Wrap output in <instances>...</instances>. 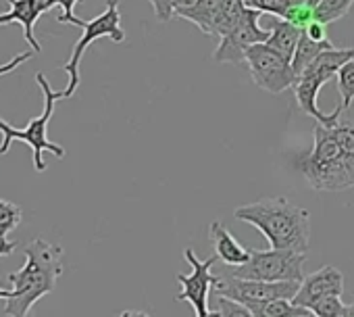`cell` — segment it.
Segmentation results:
<instances>
[{
	"mask_svg": "<svg viewBox=\"0 0 354 317\" xmlns=\"http://www.w3.org/2000/svg\"><path fill=\"white\" fill-rule=\"evenodd\" d=\"M77 3H82V0H46V13L50 9H55V7H61L63 13L59 15V24H71V26L82 28L84 26V19L75 17V13H73V9H75Z\"/></svg>",
	"mask_w": 354,
	"mask_h": 317,
	"instance_id": "obj_26",
	"label": "cell"
},
{
	"mask_svg": "<svg viewBox=\"0 0 354 317\" xmlns=\"http://www.w3.org/2000/svg\"><path fill=\"white\" fill-rule=\"evenodd\" d=\"M337 90L342 96V105L337 107L339 111H348L352 100H354V59L348 61L339 73H337Z\"/></svg>",
	"mask_w": 354,
	"mask_h": 317,
	"instance_id": "obj_24",
	"label": "cell"
},
{
	"mask_svg": "<svg viewBox=\"0 0 354 317\" xmlns=\"http://www.w3.org/2000/svg\"><path fill=\"white\" fill-rule=\"evenodd\" d=\"M148 3L152 5V11H154L158 21L167 24L169 19H173V15H175L173 0H148Z\"/></svg>",
	"mask_w": 354,
	"mask_h": 317,
	"instance_id": "obj_28",
	"label": "cell"
},
{
	"mask_svg": "<svg viewBox=\"0 0 354 317\" xmlns=\"http://www.w3.org/2000/svg\"><path fill=\"white\" fill-rule=\"evenodd\" d=\"M294 167L304 176L308 186L319 192H342L354 188L352 172L344 148L331 132V125H315L313 148L292 158Z\"/></svg>",
	"mask_w": 354,
	"mask_h": 317,
	"instance_id": "obj_3",
	"label": "cell"
},
{
	"mask_svg": "<svg viewBox=\"0 0 354 317\" xmlns=\"http://www.w3.org/2000/svg\"><path fill=\"white\" fill-rule=\"evenodd\" d=\"M271 36L267 40V44L271 48H275L281 57H286L290 63H292V57L296 53V46H298V40L302 36V30H298L294 24L281 19V17H273L271 15Z\"/></svg>",
	"mask_w": 354,
	"mask_h": 317,
	"instance_id": "obj_16",
	"label": "cell"
},
{
	"mask_svg": "<svg viewBox=\"0 0 354 317\" xmlns=\"http://www.w3.org/2000/svg\"><path fill=\"white\" fill-rule=\"evenodd\" d=\"M246 63L252 82L269 94L286 92L288 88H294L298 80L292 69V63L286 57H281L275 48H271L267 42L250 46L246 51Z\"/></svg>",
	"mask_w": 354,
	"mask_h": 317,
	"instance_id": "obj_7",
	"label": "cell"
},
{
	"mask_svg": "<svg viewBox=\"0 0 354 317\" xmlns=\"http://www.w3.org/2000/svg\"><path fill=\"white\" fill-rule=\"evenodd\" d=\"M342 317H354V302H350V305H346V309H344V313H342Z\"/></svg>",
	"mask_w": 354,
	"mask_h": 317,
	"instance_id": "obj_35",
	"label": "cell"
},
{
	"mask_svg": "<svg viewBox=\"0 0 354 317\" xmlns=\"http://www.w3.org/2000/svg\"><path fill=\"white\" fill-rule=\"evenodd\" d=\"M184 259L192 265V273L177 275V282L182 284V292L175 298L190 302L196 311V317H205L209 313V292H211V288H215L221 282V278L213 275V271H211L219 259H217V255H213L211 259L201 261L192 248L184 251Z\"/></svg>",
	"mask_w": 354,
	"mask_h": 317,
	"instance_id": "obj_8",
	"label": "cell"
},
{
	"mask_svg": "<svg viewBox=\"0 0 354 317\" xmlns=\"http://www.w3.org/2000/svg\"><path fill=\"white\" fill-rule=\"evenodd\" d=\"M36 53L34 51H26V53H21V55H17L15 59H11L9 63H5V65H0V78L3 75H7V73H11V71H15L21 63H26V61H30L32 57H34Z\"/></svg>",
	"mask_w": 354,
	"mask_h": 317,
	"instance_id": "obj_29",
	"label": "cell"
},
{
	"mask_svg": "<svg viewBox=\"0 0 354 317\" xmlns=\"http://www.w3.org/2000/svg\"><path fill=\"white\" fill-rule=\"evenodd\" d=\"M11 132H13V125H9L3 117H0V134H3V140H5V138H9V136H11Z\"/></svg>",
	"mask_w": 354,
	"mask_h": 317,
	"instance_id": "obj_33",
	"label": "cell"
},
{
	"mask_svg": "<svg viewBox=\"0 0 354 317\" xmlns=\"http://www.w3.org/2000/svg\"><path fill=\"white\" fill-rule=\"evenodd\" d=\"M306 253L294 251H250V259L234 269V278L263 282H302Z\"/></svg>",
	"mask_w": 354,
	"mask_h": 317,
	"instance_id": "obj_5",
	"label": "cell"
},
{
	"mask_svg": "<svg viewBox=\"0 0 354 317\" xmlns=\"http://www.w3.org/2000/svg\"><path fill=\"white\" fill-rule=\"evenodd\" d=\"M63 275V248L42 238L32 240L26 246V265L19 271L9 273L15 296L7 300L5 315L28 317L34 305L57 288V280Z\"/></svg>",
	"mask_w": 354,
	"mask_h": 317,
	"instance_id": "obj_2",
	"label": "cell"
},
{
	"mask_svg": "<svg viewBox=\"0 0 354 317\" xmlns=\"http://www.w3.org/2000/svg\"><path fill=\"white\" fill-rule=\"evenodd\" d=\"M217 302H219V313H221V317H254L252 311H250L246 305H242V302H238V300H232V298H227V296L217 294Z\"/></svg>",
	"mask_w": 354,
	"mask_h": 317,
	"instance_id": "obj_27",
	"label": "cell"
},
{
	"mask_svg": "<svg viewBox=\"0 0 354 317\" xmlns=\"http://www.w3.org/2000/svg\"><path fill=\"white\" fill-rule=\"evenodd\" d=\"M205 317H221V313H219V309H217V311H209Z\"/></svg>",
	"mask_w": 354,
	"mask_h": 317,
	"instance_id": "obj_36",
	"label": "cell"
},
{
	"mask_svg": "<svg viewBox=\"0 0 354 317\" xmlns=\"http://www.w3.org/2000/svg\"><path fill=\"white\" fill-rule=\"evenodd\" d=\"M323 86H325V84H323L321 80L302 73V75L296 80V84H294L296 102H298L300 111L306 113V115H310L313 119H317V123H321V125H333V123L339 121V113H342V111L335 109L333 113L327 115V113H323V111L319 109L317 98H319V92H321Z\"/></svg>",
	"mask_w": 354,
	"mask_h": 317,
	"instance_id": "obj_13",
	"label": "cell"
},
{
	"mask_svg": "<svg viewBox=\"0 0 354 317\" xmlns=\"http://www.w3.org/2000/svg\"><path fill=\"white\" fill-rule=\"evenodd\" d=\"M196 0H173V9H186V7H192Z\"/></svg>",
	"mask_w": 354,
	"mask_h": 317,
	"instance_id": "obj_34",
	"label": "cell"
},
{
	"mask_svg": "<svg viewBox=\"0 0 354 317\" xmlns=\"http://www.w3.org/2000/svg\"><path fill=\"white\" fill-rule=\"evenodd\" d=\"M302 317H317L315 313H306V315H302Z\"/></svg>",
	"mask_w": 354,
	"mask_h": 317,
	"instance_id": "obj_37",
	"label": "cell"
},
{
	"mask_svg": "<svg viewBox=\"0 0 354 317\" xmlns=\"http://www.w3.org/2000/svg\"><path fill=\"white\" fill-rule=\"evenodd\" d=\"M354 59V48H335V46H331V48H327V51H323L313 63H310V67L304 71L306 75H313V78H317V80H321L323 84H327L329 80H333L337 73H339V69L348 63V61H352Z\"/></svg>",
	"mask_w": 354,
	"mask_h": 317,
	"instance_id": "obj_15",
	"label": "cell"
},
{
	"mask_svg": "<svg viewBox=\"0 0 354 317\" xmlns=\"http://www.w3.org/2000/svg\"><path fill=\"white\" fill-rule=\"evenodd\" d=\"M21 219L24 213L19 205L0 199V240H7V236L21 224Z\"/></svg>",
	"mask_w": 354,
	"mask_h": 317,
	"instance_id": "obj_23",
	"label": "cell"
},
{
	"mask_svg": "<svg viewBox=\"0 0 354 317\" xmlns=\"http://www.w3.org/2000/svg\"><path fill=\"white\" fill-rule=\"evenodd\" d=\"M333 136L337 138L339 146L344 148V154L348 158V165L352 172V180H354V123L352 121H337L331 125Z\"/></svg>",
	"mask_w": 354,
	"mask_h": 317,
	"instance_id": "obj_22",
	"label": "cell"
},
{
	"mask_svg": "<svg viewBox=\"0 0 354 317\" xmlns=\"http://www.w3.org/2000/svg\"><path fill=\"white\" fill-rule=\"evenodd\" d=\"M263 17L261 11H254V9H246V13L242 15L240 24L227 34L221 38L213 59L217 63H232V65H238L242 61H246V51L254 44H261V42H267L271 32L269 30H263L259 26V19Z\"/></svg>",
	"mask_w": 354,
	"mask_h": 317,
	"instance_id": "obj_9",
	"label": "cell"
},
{
	"mask_svg": "<svg viewBox=\"0 0 354 317\" xmlns=\"http://www.w3.org/2000/svg\"><path fill=\"white\" fill-rule=\"evenodd\" d=\"M236 219L254 226L271 244V248L308 253L310 215L304 207L286 197L261 199L234 211Z\"/></svg>",
	"mask_w": 354,
	"mask_h": 317,
	"instance_id": "obj_1",
	"label": "cell"
},
{
	"mask_svg": "<svg viewBox=\"0 0 354 317\" xmlns=\"http://www.w3.org/2000/svg\"><path fill=\"white\" fill-rule=\"evenodd\" d=\"M300 290V282H263V280H223L215 286V292L221 296H227L232 300H238L242 305L250 302H263L273 298H294Z\"/></svg>",
	"mask_w": 354,
	"mask_h": 317,
	"instance_id": "obj_10",
	"label": "cell"
},
{
	"mask_svg": "<svg viewBox=\"0 0 354 317\" xmlns=\"http://www.w3.org/2000/svg\"><path fill=\"white\" fill-rule=\"evenodd\" d=\"M354 0H317L315 7V19L329 26L350 13Z\"/></svg>",
	"mask_w": 354,
	"mask_h": 317,
	"instance_id": "obj_21",
	"label": "cell"
},
{
	"mask_svg": "<svg viewBox=\"0 0 354 317\" xmlns=\"http://www.w3.org/2000/svg\"><path fill=\"white\" fill-rule=\"evenodd\" d=\"M344 309L346 305L342 302V296H325L310 307V313H315L317 317H342Z\"/></svg>",
	"mask_w": 354,
	"mask_h": 317,
	"instance_id": "obj_25",
	"label": "cell"
},
{
	"mask_svg": "<svg viewBox=\"0 0 354 317\" xmlns=\"http://www.w3.org/2000/svg\"><path fill=\"white\" fill-rule=\"evenodd\" d=\"M342 294H344V275H342V271L337 267H333V265H325V267L304 275V280L300 282V290L296 292L292 302L310 311V307L319 298L342 296Z\"/></svg>",
	"mask_w": 354,
	"mask_h": 317,
	"instance_id": "obj_11",
	"label": "cell"
},
{
	"mask_svg": "<svg viewBox=\"0 0 354 317\" xmlns=\"http://www.w3.org/2000/svg\"><path fill=\"white\" fill-rule=\"evenodd\" d=\"M117 317H152V315H150V313H146V311H133V309H129V311L119 313Z\"/></svg>",
	"mask_w": 354,
	"mask_h": 317,
	"instance_id": "obj_32",
	"label": "cell"
},
{
	"mask_svg": "<svg viewBox=\"0 0 354 317\" xmlns=\"http://www.w3.org/2000/svg\"><path fill=\"white\" fill-rule=\"evenodd\" d=\"M219 9H221V0H196L192 7L177 9L175 15L192 21L205 36H213V28H215Z\"/></svg>",
	"mask_w": 354,
	"mask_h": 317,
	"instance_id": "obj_17",
	"label": "cell"
},
{
	"mask_svg": "<svg viewBox=\"0 0 354 317\" xmlns=\"http://www.w3.org/2000/svg\"><path fill=\"white\" fill-rule=\"evenodd\" d=\"M209 240L213 244L217 259L230 267H240L250 259V251L244 248L221 221H213L209 226Z\"/></svg>",
	"mask_w": 354,
	"mask_h": 317,
	"instance_id": "obj_14",
	"label": "cell"
},
{
	"mask_svg": "<svg viewBox=\"0 0 354 317\" xmlns=\"http://www.w3.org/2000/svg\"><path fill=\"white\" fill-rule=\"evenodd\" d=\"M36 82H38V86H40V90H42V94H44V111H42L38 117H34V119L28 123V127H24V129L13 127L11 136L5 138L3 144H0V154H7L9 148H11V144L17 142V140H19V142H26V144H30L32 150H34V167H36V172L42 174V172L48 170V165H46V161H44V156H42L44 150L53 152L57 158H65V148L48 140V123H50V119H53V115H55L57 100H63V98H65V92H63V90H61V92H55V90L50 88V82H48V78H46L44 73H36Z\"/></svg>",
	"mask_w": 354,
	"mask_h": 317,
	"instance_id": "obj_4",
	"label": "cell"
},
{
	"mask_svg": "<svg viewBox=\"0 0 354 317\" xmlns=\"http://www.w3.org/2000/svg\"><path fill=\"white\" fill-rule=\"evenodd\" d=\"M308 3H310V5H315V3H317V0H308Z\"/></svg>",
	"mask_w": 354,
	"mask_h": 317,
	"instance_id": "obj_38",
	"label": "cell"
},
{
	"mask_svg": "<svg viewBox=\"0 0 354 317\" xmlns=\"http://www.w3.org/2000/svg\"><path fill=\"white\" fill-rule=\"evenodd\" d=\"M331 40H313L306 32H302L300 40H298V46H296V53L292 57V69L296 73V78H300L308 67L310 63L327 48H331Z\"/></svg>",
	"mask_w": 354,
	"mask_h": 317,
	"instance_id": "obj_18",
	"label": "cell"
},
{
	"mask_svg": "<svg viewBox=\"0 0 354 317\" xmlns=\"http://www.w3.org/2000/svg\"><path fill=\"white\" fill-rule=\"evenodd\" d=\"M325 28H327L325 24H321V21H317V19H315V21H313L304 32H306L313 40H327V32H325Z\"/></svg>",
	"mask_w": 354,
	"mask_h": 317,
	"instance_id": "obj_31",
	"label": "cell"
},
{
	"mask_svg": "<svg viewBox=\"0 0 354 317\" xmlns=\"http://www.w3.org/2000/svg\"><path fill=\"white\" fill-rule=\"evenodd\" d=\"M246 3L244 0H221V9L217 13L215 19V28H213V36L223 38L227 36L242 19V15L246 13Z\"/></svg>",
	"mask_w": 354,
	"mask_h": 317,
	"instance_id": "obj_20",
	"label": "cell"
},
{
	"mask_svg": "<svg viewBox=\"0 0 354 317\" xmlns=\"http://www.w3.org/2000/svg\"><path fill=\"white\" fill-rule=\"evenodd\" d=\"M17 248V242H9V240H0V257H5V255H11L13 251ZM15 296V290H7V288H0V298H13Z\"/></svg>",
	"mask_w": 354,
	"mask_h": 317,
	"instance_id": "obj_30",
	"label": "cell"
},
{
	"mask_svg": "<svg viewBox=\"0 0 354 317\" xmlns=\"http://www.w3.org/2000/svg\"><path fill=\"white\" fill-rule=\"evenodd\" d=\"M11 5L9 13L0 15V28L9 24H19L24 28V38L32 46L34 53H40L42 46L34 36V26L42 13H46V0H7Z\"/></svg>",
	"mask_w": 354,
	"mask_h": 317,
	"instance_id": "obj_12",
	"label": "cell"
},
{
	"mask_svg": "<svg viewBox=\"0 0 354 317\" xmlns=\"http://www.w3.org/2000/svg\"><path fill=\"white\" fill-rule=\"evenodd\" d=\"M254 317H302L310 313L304 307L294 305L290 298H273V300H263V302H250L246 305Z\"/></svg>",
	"mask_w": 354,
	"mask_h": 317,
	"instance_id": "obj_19",
	"label": "cell"
},
{
	"mask_svg": "<svg viewBox=\"0 0 354 317\" xmlns=\"http://www.w3.org/2000/svg\"><path fill=\"white\" fill-rule=\"evenodd\" d=\"M84 36L77 40V44L73 46V53L69 57V61L65 63V71L69 75V84L67 88L63 90L65 92V98H71L80 86V63H82V57L86 53V48L100 40V38H111L113 42L121 44L125 40V32L121 28V13H119V0H109L106 3V9L104 13H100L98 17L90 19V21H84Z\"/></svg>",
	"mask_w": 354,
	"mask_h": 317,
	"instance_id": "obj_6",
	"label": "cell"
}]
</instances>
